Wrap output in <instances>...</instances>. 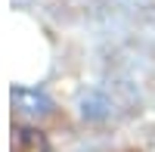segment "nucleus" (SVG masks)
<instances>
[{"instance_id": "f03ea898", "label": "nucleus", "mask_w": 155, "mask_h": 152, "mask_svg": "<svg viewBox=\"0 0 155 152\" xmlns=\"http://www.w3.org/2000/svg\"><path fill=\"white\" fill-rule=\"evenodd\" d=\"M12 103H16L22 112H50L53 103H50V96L41 93V90H28V87H12L9 90Z\"/></svg>"}, {"instance_id": "f257e3e1", "label": "nucleus", "mask_w": 155, "mask_h": 152, "mask_svg": "<svg viewBox=\"0 0 155 152\" xmlns=\"http://www.w3.org/2000/svg\"><path fill=\"white\" fill-rule=\"evenodd\" d=\"M12 152H50V140L37 127H19L12 134Z\"/></svg>"}]
</instances>
